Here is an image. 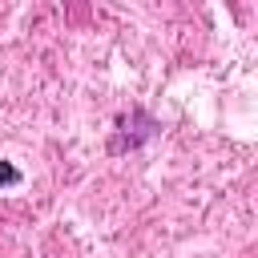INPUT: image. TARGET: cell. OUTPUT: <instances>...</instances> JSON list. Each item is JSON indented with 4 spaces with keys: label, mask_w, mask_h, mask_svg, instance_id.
Returning a JSON list of instances; mask_svg holds the SVG:
<instances>
[{
    "label": "cell",
    "mask_w": 258,
    "mask_h": 258,
    "mask_svg": "<svg viewBox=\"0 0 258 258\" xmlns=\"http://www.w3.org/2000/svg\"><path fill=\"white\" fill-rule=\"evenodd\" d=\"M24 177H20V169L16 165H8V161H0V185H8V189H16Z\"/></svg>",
    "instance_id": "cell-2"
},
{
    "label": "cell",
    "mask_w": 258,
    "mask_h": 258,
    "mask_svg": "<svg viewBox=\"0 0 258 258\" xmlns=\"http://www.w3.org/2000/svg\"><path fill=\"white\" fill-rule=\"evenodd\" d=\"M117 129H113V137H109V153L113 157H121V153H129V149H141L149 137H157L161 133V121L157 117H149L145 109H129V113H121L117 121H113Z\"/></svg>",
    "instance_id": "cell-1"
}]
</instances>
